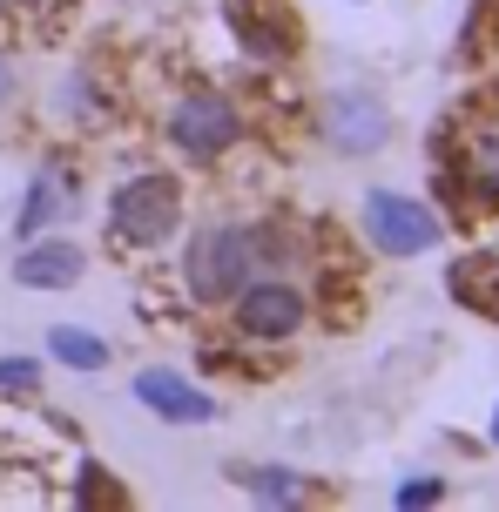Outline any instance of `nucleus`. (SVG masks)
<instances>
[{
    "instance_id": "nucleus-1",
    "label": "nucleus",
    "mask_w": 499,
    "mask_h": 512,
    "mask_svg": "<svg viewBox=\"0 0 499 512\" xmlns=\"http://www.w3.org/2000/svg\"><path fill=\"white\" fill-rule=\"evenodd\" d=\"M176 230H183V176H169V169H135V176L115 182L108 216H102L108 250L149 256V250H162Z\"/></svg>"
},
{
    "instance_id": "nucleus-2",
    "label": "nucleus",
    "mask_w": 499,
    "mask_h": 512,
    "mask_svg": "<svg viewBox=\"0 0 499 512\" xmlns=\"http://www.w3.org/2000/svg\"><path fill=\"white\" fill-rule=\"evenodd\" d=\"M250 122H243V102L230 88H210V81H189L183 95H169V115H162V142L183 155L189 169H210L237 149Z\"/></svg>"
},
{
    "instance_id": "nucleus-3",
    "label": "nucleus",
    "mask_w": 499,
    "mask_h": 512,
    "mask_svg": "<svg viewBox=\"0 0 499 512\" xmlns=\"http://www.w3.org/2000/svg\"><path fill=\"white\" fill-rule=\"evenodd\" d=\"M183 290L196 310H223L243 283L257 277V243H250V223H203L183 250Z\"/></svg>"
},
{
    "instance_id": "nucleus-4",
    "label": "nucleus",
    "mask_w": 499,
    "mask_h": 512,
    "mask_svg": "<svg viewBox=\"0 0 499 512\" xmlns=\"http://www.w3.org/2000/svg\"><path fill=\"white\" fill-rule=\"evenodd\" d=\"M304 317H311V297H304L290 277H277V270H257V277H250L237 297L223 304V324H230V337H243V344H263V351L290 344V337L304 331Z\"/></svg>"
},
{
    "instance_id": "nucleus-5",
    "label": "nucleus",
    "mask_w": 499,
    "mask_h": 512,
    "mask_svg": "<svg viewBox=\"0 0 499 512\" xmlns=\"http://www.w3.org/2000/svg\"><path fill=\"white\" fill-rule=\"evenodd\" d=\"M365 243L378 256H425V250H439V216L419 196L371 189L365 196Z\"/></svg>"
},
{
    "instance_id": "nucleus-6",
    "label": "nucleus",
    "mask_w": 499,
    "mask_h": 512,
    "mask_svg": "<svg viewBox=\"0 0 499 512\" xmlns=\"http://www.w3.org/2000/svg\"><path fill=\"white\" fill-rule=\"evenodd\" d=\"M324 142L338 155H378L385 149V135H392V115L378 95H358V88H338V95H324Z\"/></svg>"
},
{
    "instance_id": "nucleus-7",
    "label": "nucleus",
    "mask_w": 499,
    "mask_h": 512,
    "mask_svg": "<svg viewBox=\"0 0 499 512\" xmlns=\"http://www.w3.org/2000/svg\"><path fill=\"white\" fill-rule=\"evenodd\" d=\"M135 398L156 411L162 425H210L216 411V391H203V384H189L183 371H162V364H149V371H135Z\"/></svg>"
},
{
    "instance_id": "nucleus-8",
    "label": "nucleus",
    "mask_w": 499,
    "mask_h": 512,
    "mask_svg": "<svg viewBox=\"0 0 499 512\" xmlns=\"http://www.w3.org/2000/svg\"><path fill=\"white\" fill-rule=\"evenodd\" d=\"M75 196H81V176L68 169V162H41L34 169V182H27L21 196V216H14V236H48L54 223H68L75 216Z\"/></svg>"
},
{
    "instance_id": "nucleus-9",
    "label": "nucleus",
    "mask_w": 499,
    "mask_h": 512,
    "mask_svg": "<svg viewBox=\"0 0 499 512\" xmlns=\"http://www.w3.org/2000/svg\"><path fill=\"white\" fill-rule=\"evenodd\" d=\"M81 270H88V256L75 243H61V236H27V250L14 256V283L21 290H75Z\"/></svg>"
},
{
    "instance_id": "nucleus-10",
    "label": "nucleus",
    "mask_w": 499,
    "mask_h": 512,
    "mask_svg": "<svg viewBox=\"0 0 499 512\" xmlns=\"http://www.w3.org/2000/svg\"><path fill=\"white\" fill-rule=\"evenodd\" d=\"M452 182L473 209H499V128H473L452 149Z\"/></svg>"
},
{
    "instance_id": "nucleus-11",
    "label": "nucleus",
    "mask_w": 499,
    "mask_h": 512,
    "mask_svg": "<svg viewBox=\"0 0 499 512\" xmlns=\"http://www.w3.org/2000/svg\"><path fill=\"white\" fill-rule=\"evenodd\" d=\"M54 108H61V122H75V128H108L115 122V95L102 88L95 68H68V75L54 81Z\"/></svg>"
},
{
    "instance_id": "nucleus-12",
    "label": "nucleus",
    "mask_w": 499,
    "mask_h": 512,
    "mask_svg": "<svg viewBox=\"0 0 499 512\" xmlns=\"http://www.w3.org/2000/svg\"><path fill=\"white\" fill-rule=\"evenodd\" d=\"M48 358L61 364V371H108V337H95V331H75V324H54L48 331Z\"/></svg>"
},
{
    "instance_id": "nucleus-13",
    "label": "nucleus",
    "mask_w": 499,
    "mask_h": 512,
    "mask_svg": "<svg viewBox=\"0 0 499 512\" xmlns=\"http://www.w3.org/2000/svg\"><path fill=\"white\" fill-rule=\"evenodd\" d=\"M237 486L270 506H304V472H290V465H237Z\"/></svg>"
},
{
    "instance_id": "nucleus-14",
    "label": "nucleus",
    "mask_w": 499,
    "mask_h": 512,
    "mask_svg": "<svg viewBox=\"0 0 499 512\" xmlns=\"http://www.w3.org/2000/svg\"><path fill=\"white\" fill-rule=\"evenodd\" d=\"M0 391H41V358H0Z\"/></svg>"
},
{
    "instance_id": "nucleus-15",
    "label": "nucleus",
    "mask_w": 499,
    "mask_h": 512,
    "mask_svg": "<svg viewBox=\"0 0 499 512\" xmlns=\"http://www.w3.org/2000/svg\"><path fill=\"white\" fill-rule=\"evenodd\" d=\"M75 499H81V506H108V499H122V486H108V472L88 459V465H81V492H75Z\"/></svg>"
},
{
    "instance_id": "nucleus-16",
    "label": "nucleus",
    "mask_w": 499,
    "mask_h": 512,
    "mask_svg": "<svg viewBox=\"0 0 499 512\" xmlns=\"http://www.w3.org/2000/svg\"><path fill=\"white\" fill-rule=\"evenodd\" d=\"M432 499H446V479H405L398 486V506H432Z\"/></svg>"
},
{
    "instance_id": "nucleus-17",
    "label": "nucleus",
    "mask_w": 499,
    "mask_h": 512,
    "mask_svg": "<svg viewBox=\"0 0 499 512\" xmlns=\"http://www.w3.org/2000/svg\"><path fill=\"white\" fill-rule=\"evenodd\" d=\"M7 95H14V61L0 54V102H7Z\"/></svg>"
},
{
    "instance_id": "nucleus-18",
    "label": "nucleus",
    "mask_w": 499,
    "mask_h": 512,
    "mask_svg": "<svg viewBox=\"0 0 499 512\" xmlns=\"http://www.w3.org/2000/svg\"><path fill=\"white\" fill-rule=\"evenodd\" d=\"M493 445H499V411H493Z\"/></svg>"
},
{
    "instance_id": "nucleus-19",
    "label": "nucleus",
    "mask_w": 499,
    "mask_h": 512,
    "mask_svg": "<svg viewBox=\"0 0 499 512\" xmlns=\"http://www.w3.org/2000/svg\"><path fill=\"white\" fill-rule=\"evenodd\" d=\"M0 7H7V0H0Z\"/></svg>"
}]
</instances>
